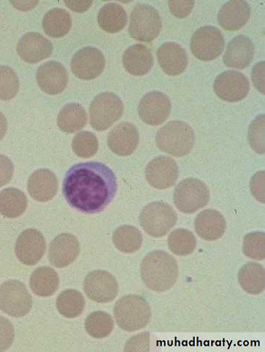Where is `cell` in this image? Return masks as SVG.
Instances as JSON below:
<instances>
[{
  "label": "cell",
  "mask_w": 265,
  "mask_h": 352,
  "mask_svg": "<svg viewBox=\"0 0 265 352\" xmlns=\"http://www.w3.org/2000/svg\"><path fill=\"white\" fill-rule=\"evenodd\" d=\"M117 179L103 163H79L67 171L63 194L69 205L86 214L101 212L117 192Z\"/></svg>",
  "instance_id": "1"
},
{
  "label": "cell",
  "mask_w": 265,
  "mask_h": 352,
  "mask_svg": "<svg viewBox=\"0 0 265 352\" xmlns=\"http://www.w3.org/2000/svg\"><path fill=\"white\" fill-rule=\"evenodd\" d=\"M141 278L145 285L157 292L171 289L178 277V265L175 258L163 251L148 253L141 265Z\"/></svg>",
  "instance_id": "2"
},
{
  "label": "cell",
  "mask_w": 265,
  "mask_h": 352,
  "mask_svg": "<svg viewBox=\"0 0 265 352\" xmlns=\"http://www.w3.org/2000/svg\"><path fill=\"white\" fill-rule=\"evenodd\" d=\"M194 142L193 129L181 121L168 122L160 129L156 137L157 146L161 151L178 157L189 154Z\"/></svg>",
  "instance_id": "3"
},
{
  "label": "cell",
  "mask_w": 265,
  "mask_h": 352,
  "mask_svg": "<svg viewBox=\"0 0 265 352\" xmlns=\"http://www.w3.org/2000/svg\"><path fill=\"white\" fill-rule=\"evenodd\" d=\"M115 319L119 327L126 332L143 329L152 318L148 302L140 296L122 297L114 307Z\"/></svg>",
  "instance_id": "4"
},
{
  "label": "cell",
  "mask_w": 265,
  "mask_h": 352,
  "mask_svg": "<svg viewBox=\"0 0 265 352\" xmlns=\"http://www.w3.org/2000/svg\"><path fill=\"white\" fill-rule=\"evenodd\" d=\"M162 29L163 20L155 8L145 3L135 6L130 15L129 26V33L133 39L152 42Z\"/></svg>",
  "instance_id": "5"
},
{
  "label": "cell",
  "mask_w": 265,
  "mask_h": 352,
  "mask_svg": "<svg viewBox=\"0 0 265 352\" xmlns=\"http://www.w3.org/2000/svg\"><path fill=\"white\" fill-rule=\"evenodd\" d=\"M177 214L168 204L156 201L147 205L140 215V224L143 230L154 238L166 236L177 222Z\"/></svg>",
  "instance_id": "6"
},
{
  "label": "cell",
  "mask_w": 265,
  "mask_h": 352,
  "mask_svg": "<svg viewBox=\"0 0 265 352\" xmlns=\"http://www.w3.org/2000/svg\"><path fill=\"white\" fill-rule=\"evenodd\" d=\"M123 113V102L116 94L101 93L90 105L91 125L97 131H105L122 118Z\"/></svg>",
  "instance_id": "7"
},
{
  "label": "cell",
  "mask_w": 265,
  "mask_h": 352,
  "mask_svg": "<svg viewBox=\"0 0 265 352\" xmlns=\"http://www.w3.org/2000/svg\"><path fill=\"white\" fill-rule=\"evenodd\" d=\"M209 201V188L198 179H184L176 188L174 204L182 213L192 214L197 212Z\"/></svg>",
  "instance_id": "8"
},
{
  "label": "cell",
  "mask_w": 265,
  "mask_h": 352,
  "mask_svg": "<svg viewBox=\"0 0 265 352\" xmlns=\"http://www.w3.org/2000/svg\"><path fill=\"white\" fill-rule=\"evenodd\" d=\"M32 298L26 286L18 280H9L0 286V309L12 318L28 314Z\"/></svg>",
  "instance_id": "9"
},
{
  "label": "cell",
  "mask_w": 265,
  "mask_h": 352,
  "mask_svg": "<svg viewBox=\"0 0 265 352\" xmlns=\"http://www.w3.org/2000/svg\"><path fill=\"white\" fill-rule=\"evenodd\" d=\"M224 45V35L220 30L213 26H205L193 34L190 48L200 60L209 62L222 54Z\"/></svg>",
  "instance_id": "10"
},
{
  "label": "cell",
  "mask_w": 265,
  "mask_h": 352,
  "mask_svg": "<svg viewBox=\"0 0 265 352\" xmlns=\"http://www.w3.org/2000/svg\"><path fill=\"white\" fill-rule=\"evenodd\" d=\"M84 291L87 297L99 303L113 301L118 296L119 285L116 278L106 271L92 272L85 278Z\"/></svg>",
  "instance_id": "11"
},
{
  "label": "cell",
  "mask_w": 265,
  "mask_h": 352,
  "mask_svg": "<svg viewBox=\"0 0 265 352\" xmlns=\"http://www.w3.org/2000/svg\"><path fill=\"white\" fill-rule=\"evenodd\" d=\"M214 89L216 96L222 100L236 102L246 98L250 90V83L244 74L229 70L216 77Z\"/></svg>",
  "instance_id": "12"
},
{
  "label": "cell",
  "mask_w": 265,
  "mask_h": 352,
  "mask_svg": "<svg viewBox=\"0 0 265 352\" xmlns=\"http://www.w3.org/2000/svg\"><path fill=\"white\" fill-rule=\"evenodd\" d=\"M106 67V58L102 52L95 47H85L78 51L71 61L73 74L82 80L97 78Z\"/></svg>",
  "instance_id": "13"
},
{
  "label": "cell",
  "mask_w": 265,
  "mask_h": 352,
  "mask_svg": "<svg viewBox=\"0 0 265 352\" xmlns=\"http://www.w3.org/2000/svg\"><path fill=\"white\" fill-rule=\"evenodd\" d=\"M171 111V103L165 94L154 91L146 94L138 107L141 120L151 126L163 124Z\"/></svg>",
  "instance_id": "14"
},
{
  "label": "cell",
  "mask_w": 265,
  "mask_h": 352,
  "mask_svg": "<svg viewBox=\"0 0 265 352\" xmlns=\"http://www.w3.org/2000/svg\"><path fill=\"white\" fill-rule=\"evenodd\" d=\"M178 175L176 161L167 156H159L153 159L148 164L146 169V179L148 184L160 190L174 186Z\"/></svg>",
  "instance_id": "15"
},
{
  "label": "cell",
  "mask_w": 265,
  "mask_h": 352,
  "mask_svg": "<svg viewBox=\"0 0 265 352\" xmlns=\"http://www.w3.org/2000/svg\"><path fill=\"white\" fill-rule=\"evenodd\" d=\"M46 241L38 230L29 229L21 233L15 246L19 261L25 265H36L44 255Z\"/></svg>",
  "instance_id": "16"
},
{
  "label": "cell",
  "mask_w": 265,
  "mask_h": 352,
  "mask_svg": "<svg viewBox=\"0 0 265 352\" xmlns=\"http://www.w3.org/2000/svg\"><path fill=\"white\" fill-rule=\"evenodd\" d=\"M17 52L21 60L30 64L38 63L49 57L53 44L38 32H27L19 40Z\"/></svg>",
  "instance_id": "17"
},
{
  "label": "cell",
  "mask_w": 265,
  "mask_h": 352,
  "mask_svg": "<svg viewBox=\"0 0 265 352\" xmlns=\"http://www.w3.org/2000/svg\"><path fill=\"white\" fill-rule=\"evenodd\" d=\"M36 79L40 88L51 96L58 95L67 87L69 77L66 68L59 62H46L38 69Z\"/></svg>",
  "instance_id": "18"
},
{
  "label": "cell",
  "mask_w": 265,
  "mask_h": 352,
  "mask_svg": "<svg viewBox=\"0 0 265 352\" xmlns=\"http://www.w3.org/2000/svg\"><path fill=\"white\" fill-rule=\"evenodd\" d=\"M139 133L130 122H123L115 126L109 133L108 145L113 153L126 157L134 153L139 144Z\"/></svg>",
  "instance_id": "19"
},
{
  "label": "cell",
  "mask_w": 265,
  "mask_h": 352,
  "mask_svg": "<svg viewBox=\"0 0 265 352\" xmlns=\"http://www.w3.org/2000/svg\"><path fill=\"white\" fill-rule=\"evenodd\" d=\"M80 250V243L76 237L70 233H62L51 243L49 260L56 267H65L76 260Z\"/></svg>",
  "instance_id": "20"
},
{
  "label": "cell",
  "mask_w": 265,
  "mask_h": 352,
  "mask_svg": "<svg viewBox=\"0 0 265 352\" xmlns=\"http://www.w3.org/2000/svg\"><path fill=\"white\" fill-rule=\"evenodd\" d=\"M157 56L161 68L170 76L181 75L188 65L186 50L174 42H167L160 45Z\"/></svg>",
  "instance_id": "21"
},
{
  "label": "cell",
  "mask_w": 265,
  "mask_h": 352,
  "mask_svg": "<svg viewBox=\"0 0 265 352\" xmlns=\"http://www.w3.org/2000/svg\"><path fill=\"white\" fill-rule=\"evenodd\" d=\"M58 180L56 175L48 169L34 171L27 182L30 195L36 201L45 203L52 199L58 191Z\"/></svg>",
  "instance_id": "22"
},
{
  "label": "cell",
  "mask_w": 265,
  "mask_h": 352,
  "mask_svg": "<svg viewBox=\"0 0 265 352\" xmlns=\"http://www.w3.org/2000/svg\"><path fill=\"white\" fill-rule=\"evenodd\" d=\"M255 53L251 40L245 35H239L228 43L223 61L228 67L245 69L251 63Z\"/></svg>",
  "instance_id": "23"
},
{
  "label": "cell",
  "mask_w": 265,
  "mask_h": 352,
  "mask_svg": "<svg viewBox=\"0 0 265 352\" xmlns=\"http://www.w3.org/2000/svg\"><path fill=\"white\" fill-rule=\"evenodd\" d=\"M227 223L223 215L214 209L200 212L194 220V229L198 236L207 241L221 239L226 231Z\"/></svg>",
  "instance_id": "24"
},
{
  "label": "cell",
  "mask_w": 265,
  "mask_h": 352,
  "mask_svg": "<svg viewBox=\"0 0 265 352\" xmlns=\"http://www.w3.org/2000/svg\"><path fill=\"white\" fill-rule=\"evenodd\" d=\"M251 17V7L246 1H229L218 11L220 25L227 31H237L244 28Z\"/></svg>",
  "instance_id": "25"
},
{
  "label": "cell",
  "mask_w": 265,
  "mask_h": 352,
  "mask_svg": "<svg viewBox=\"0 0 265 352\" xmlns=\"http://www.w3.org/2000/svg\"><path fill=\"white\" fill-rule=\"evenodd\" d=\"M122 62L126 72L135 76H141L151 72L154 56L144 45L135 44L125 51Z\"/></svg>",
  "instance_id": "26"
},
{
  "label": "cell",
  "mask_w": 265,
  "mask_h": 352,
  "mask_svg": "<svg viewBox=\"0 0 265 352\" xmlns=\"http://www.w3.org/2000/svg\"><path fill=\"white\" fill-rule=\"evenodd\" d=\"M60 285L58 274L49 267H40L34 271L30 280V286L34 294L40 297H50Z\"/></svg>",
  "instance_id": "27"
},
{
  "label": "cell",
  "mask_w": 265,
  "mask_h": 352,
  "mask_svg": "<svg viewBox=\"0 0 265 352\" xmlns=\"http://www.w3.org/2000/svg\"><path fill=\"white\" fill-rule=\"evenodd\" d=\"M97 21L102 30L108 33H117L128 23V15L122 6L110 3L101 8Z\"/></svg>",
  "instance_id": "28"
},
{
  "label": "cell",
  "mask_w": 265,
  "mask_h": 352,
  "mask_svg": "<svg viewBox=\"0 0 265 352\" xmlns=\"http://www.w3.org/2000/svg\"><path fill=\"white\" fill-rule=\"evenodd\" d=\"M42 23L46 34L51 38H59L70 32L72 18L66 10L55 8L44 16Z\"/></svg>",
  "instance_id": "29"
},
{
  "label": "cell",
  "mask_w": 265,
  "mask_h": 352,
  "mask_svg": "<svg viewBox=\"0 0 265 352\" xmlns=\"http://www.w3.org/2000/svg\"><path fill=\"white\" fill-rule=\"evenodd\" d=\"M87 123V113L82 105L69 103L57 117V125L66 133H73L82 130Z\"/></svg>",
  "instance_id": "30"
},
{
  "label": "cell",
  "mask_w": 265,
  "mask_h": 352,
  "mask_svg": "<svg viewBox=\"0 0 265 352\" xmlns=\"http://www.w3.org/2000/svg\"><path fill=\"white\" fill-rule=\"evenodd\" d=\"M28 206L25 194L16 188H8L0 192V214L9 219L19 217Z\"/></svg>",
  "instance_id": "31"
},
{
  "label": "cell",
  "mask_w": 265,
  "mask_h": 352,
  "mask_svg": "<svg viewBox=\"0 0 265 352\" xmlns=\"http://www.w3.org/2000/svg\"><path fill=\"white\" fill-rule=\"evenodd\" d=\"M238 280L249 294L259 295L265 288L264 268L259 263H249L240 268Z\"/></svg>",
  "instance_id": "32"
},
{
  "label": "cell",
  "mask_w": 265,
  "mask_h": 352,
  "mask_svg": "<svg viewBox=\"0 0 265 352\" xmlns=\"http://www.w3.org/2000/svg\"><path fill=\"white\" fill-rule=\"evenodd\" d=\"M113 242L116 248L126 254L139 250L143 243V236L139 230L131 226H123L113 234Z\"/></svg>",
  "instance_id": "33"
},
{
  "label": "cell",
  "mask_w": 265,
  "mask_h": 352,
  "mask_svg": "<svg viewBox=\"0 0 265 352\" xmlns=\"http://www.w3.org/2000/svg\"><path fill=\"white\" fill-rule=\"evenodd\" d=\"M56 307L65 318H76L84 311L85 299L79 291L67 289L62 292L57 298Z\"/></svg>",
  "instance_id": "34"
},
{
  "label": "cell",
  "mask_w": 265,
  "mask_h": 352,
  "mask_svg": "<svg viewBox=\"0 0 265 352\" xmlns=\"http://www.w3.org/2000/svg\"><path fill=\"white\" fill-rule=\"evenodd\" d=\"M197 246L194 234L186 229H177L172 232L168 238L170 250L181 256L191 254Z\"/></svg>",
  "instance_id": "35"
},
{
  "label": "cell",
  "mask_w": 265,
  "mask_h": 352,
  "mask_svg": "<svg viewBox=\"0 0 265 352\" xmlns=\"http://www.w3.org/2000/svg\"><path fill=\"white\" fill-rule=\"evenodd\" d=\"M113 327L114 322L111 316L100 311L89 314L85 321L87 332L95 338L108 337L112 333Z\"/></svg>",
  "instance_id": "36"
},
{
  "label": "cell",
  "mask_w": 265,
  "mask_h": 352,
  "mask_svg": "<svg viewBox=\"0 0 265 352\" xmlns=\"http://www.w3.org/2000/svg\"><path fill=\"white\" fill-rule=\"evenodd\" d=\"M98 148V140L94 133L82 131L73 138L72 148L79 157L87 159L93 157L96 155Z\"/></svg>",
  "instance_id": "37"
},
{
  "label": "cell",
  "mask_w": 265,
  "mask_h": 352,
  "mask_svg": "<svg viewBox=\"0 0 265 352\" xmlns=\"http://www.w3.org/2000/svg\"><path fill=\"white\" fill-rule=\"evenodd\" d=\"M20 87L19 80L14 70L0 65V100L8 101L14 98Z\"/></svg>",
  "instance_id": "38"
},
{
  "label": "cell",
  "mask_w": 265,
  "mask_h": 352,
  "mask_svg": "<svg viewBox=\"0 0 265 352\" xmlns=\"http://www.w3.org/2000/svg\"><path fill=\"white\" fill-rule=\"evenodd\" d=\"M244 254L255 261H263L265 258V234L253 232L246 234L243 244Z\"/></svg>",
  "instance_id": "39"
},
{
  "label": "cell",
  "mask_w": 265,
  "mask_h": 352,
  "mask_svg": "<svg viewBox=\"0 0 265 352\" xmlns=\"http://www.w3.org/2000/svg\"><path fill=\"white\" fill-rule=\"evenodd\" d=\"M264 114L256 117L251 123L249 129L248 138L251 147L257 153L264 154Z\"/></svg>",
  "instance_id": "40"
},
{
  "label": "cell",
  "mask_w": 265,
  "mask_h": 352,
  "mask_svg": "<svg viewBox=\"0 0 265 352\" xmlns=\"http://www.w3.org/2000/svg\"><path fill=\"white\" fill-rule=\"evenodd\" d=\"M15 331L12 323L0 316V351L8 350L13 344Z\"/></svg>",
  "instance_id": "41"
},
{
  "label": "cell",
  "mask_w": 265,
  "mask_h": 352,
  "mask_svg": "<svg viewBox=\"0 0 265 352\" xmlns=\"http://www.w3.org/2000/svg\"><path fill=\"white\" fill-rule=\"evenodd\" d=\"M14 166L8 157L0 155V187L8 184L13 178Z\"/></svg>",
  "instance_id": "42"
},
{
  "label": "cell",
  "mask_w": 265,
  "mask_h": 352,
  "mask_svg": "<svg viewBox=\"0 0 265 352\" xmlns=\"http://www.w3.org/2000/svg\"><path fill=\"white\" fill-rule=\"evenodd\" d=\"M171 14L178 19L187 17L194 8V1H169Z\"/></svg>",
  "instance_id": "43"
},
{
  "label": "cell",
  "mask_w": 265,
  "mask_h": 352,
  "mask_svg": "<svg viewBox=\"0 0 265 352\" xmlns=\"http://www.w3.org/2000/svg\"><path fill=\"white\" fill-rule=\"evenodd\" d=\"M251 191L261 203L264 204V171H260L253 176Z\"/></svg>",
  "instance_id": "44"
},
{
  "label": "cell",
  "mask_w": 265,
  "mask_h": 352,
  "mask_svg": "<svg viewBox=\"0 0 265 352\" xmlns=\"http://www.w3.org/2000/svg\"><path fill=\"white\" fill-rule=\"evenodd\" d=\"M264 61L257 63L252 69V81L255 88L264 95Z\"/></svg>",
  "instance_id": "45"
},
{
  "label": "cell",
  "mask_w": 265,
  "mask_h": 352,
  "mask_svg": "<svg viewBox=\"0 0 265 352\" xmlns=\"http://www.w3.org/2000/svg\"><path fill=\"white\" fill-rule=\"evenodd\" d=\"M65 4L72 10L82 13L90 8L92 1H65Z\"/></svg>",
  "instance_id": "46"
},
{
  "label": "cell",
  "mask_w": 265,
  "mask_h": 352,
  "mask_svg": "<svg viewBox=\"0 0 265 352\" xmlns=\"http://www.w3.org/2000/svg\"><path fill=\"white\" fill-rule=\"evenodd\" d=\"M8 131V122L5 116L0 112V142L3 139Z\"/></svg>",
  "instance_id": "47"
}]
</instances>
